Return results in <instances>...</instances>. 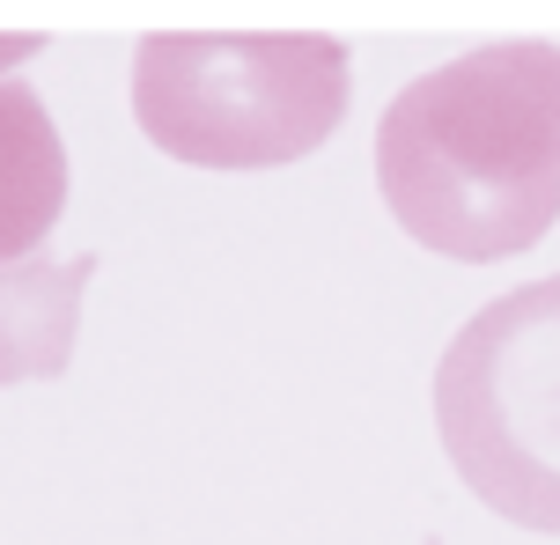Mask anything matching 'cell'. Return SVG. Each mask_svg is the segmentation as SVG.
Returning <instances> with one entry per match:
<instances>
[{"label": "cell", "mask_w": 560, "mask_h": 545, "mask_svg": "<svg viewBox=\"0 0 560 545\" xmlns=\"http://www.w3.org/2000/svg\"><path fill=\"white\" fill-rule=\"evenodd\" d=\"M376 192L435 259L532 251L560 222V45L502 37L406 82L376 118Z\"/></svg>", "instance_id": "cell-1"}, {"label": "cell", "mask_w": 560, "mask_h": 545, "mask_svg": "<svg viewBox=\"0 0 560 545\" xmlns=\"http://www.w3.org/2000/svg\"><path fill=\"white\" fill-rule=\"evenodd\" d=\"M354 59L325 29H148L133 126L192 170H280L339 133Z\"/></svg>", "instance_id": "cell-2"}, {"label": "cell", "mask_w": 560, "mask_h": 545, "mask_svg": "<svg viewBox=\"0 0 560 545\" xmlns=\"http://www.w3.org/2000/svg\"><path fill=\"white\" fill-rule=\"evenodd\" d=\"M435 435L494 517L560 538V273L457 324L435 362Z\"/></svg>", "instance_id": "cell-3"}, {"label": "cell", "mask_w": 560, "mask_h": 545, "mask_svg": "<svg viewBox=\"0 0 560 545\" xmlns=\"http://www.w3.org/2000/svg\"><path fill=\"white\" fill-rule=\"evenodd\" d=\"M96 281V259H23L0 265V391L8 383H52L74 362L82 340V295Z\"/></svg>", "instance_id": "cell-4"}, {"label": "cell", "mask_w": 560, "mask_h": 545, "mask_svg": "<svg viewBox=\"0 0 560 545\" xmlns=\"http://www.w3.org/2000/svg\"><path fill=\"white\" fill-rule=\"evenodd\" d=\"M67 206V147L45 111V96L8 74L0 82V265L37 259Z\"/></svg>", "instance_id": "cell-5"}]
</instances>
